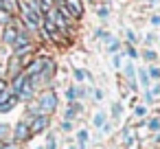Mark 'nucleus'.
<instances>
[{"instance_id": "nucleus-1", "label": "nucleus", "mask_w": 160, "mask_h": 149, "mask_svg": "<svg viewBox=\"0 0 160 149\" xmlns=\"http://www.w3.org/2000/svg\"><path fill=\"white\" fill-rule=\"evenodd\" d=\"M38 107H40V114H46L51 116L55 110H57V94L53 90H46L38 97Z\"/></svg>"}, {"instance_id": "nucleus-2", "label": "nucleus", "mask_w": 160, "mask_h": 149, "mask_svg": "<svg viewBox=\"0 0 160 149\" xmlns=\"http://www.w3.org/2000/svg\"><path fill=\"white\" fill-rule=\"evenodd\" d=\"M20 9H22V16H24V22H27V27H29V29H38V27L42 24L40 16H38V13H33L27 5H22Z\"/></svg>"}, {"instance_id": "nucleus-3", "label": "nucleus", "mask_w": 160, "mask_h": 149, "mask_svg": "<svg viewBox=\"0 0 160 149\" xmlns=\"http://www.w3.org/2000/svg\"><path fill=\"white\" fill-rule=\"evenodd\" d=\"M48 123H51V116L40 114V116L33 118V123L29 125V129H31V134H40V132H44V129L48 127Z\"/></svg>"}, {"instance_id": "nucleus-4", "label": "nucleus", "mask_w": 160, "mask_h": 149, "mask_svg": "<svg viewBox=\"0 0 160 149\" xmlns=\"http://www.w3.org/2000/svg\"><path fill=\"white\" fill-rule=\"evenodd\" d=\"M64 7L68 9V13L72 16V20L83 16V2H81V0H64Z\"/></svg>"}, {"instance_id": "nucleus-5", "label": "nucleus", "mask_w": 160, "mask_h": 149, "mask_svg": "<svg viewBox=\"0 0 160 149\" xmlns=\"http://www.w3.org/2000/svg\"><path fill=\"white\" fill-rule=\"evenodd\" d=\"M13 136H16V140H18V142H22V140H27V138L31 136V129H29V123H24V121H20V123L16 125V129H13Z\"/></svg>"}, {"instance_id": "nucleus-6", "label": "nucleus", "mask_w": 160, "mask_h": 149, "mask_svg": "<svg viewBox=\"0 0 160 149\" xmlns=\"http://www.w3.org/2000/svg\"><path fill=\"white\" fill-rule=\"evenodd\" d=\"M16 97H18V101H20V99H27V101H29V99L33 97V83L27 79V83L18 90V94H16Z\"/></svg>"}, {"instance_id": "nucleus-7", "label": "nucleus", "mask_w": 160, "mask_h": 149, "mask_svg": "<svg viewBox=\"0 0 160 149\" xmlns=\"http://www.w3.org/2000/svg\"><path fill=\"white\" fill-rule=\"evenodd\" d=\"M16 37H18V31L9 24V27L5 29V33H2V40H5L7 44H13V42H16Z\"/></svg>"}, {"instance_id": "nucleus-8", "label": "nucleus", "mask_w": 160, "mask_h": 149, "mask_svg": "<svg viewBox=\"0 0 160 149\" xmlns=\"http://www.w3.org/2000/svg\"><path fill=\"white\" fill-rule=\"evenodd\" d=\"M125 77L129 79L132 88H136V68H134L132 64H127V66H125Z\"/></svg>"}, {"instance_id": "nucleus-9", "label": "nucleus", "mask_w": 160, "mask_h": 149, "mask_svg": "<svg viewBox=\"0 0 160 149\" xmlns=\"http://www.w3.org/2000/svg\"><path fill=\"white\" fill-rule=\"evenodd\" d=\"M0 9H5V11L13 13V11L18 9V2H16V0H0Z\"/></svg>"}, {"instance_id": "nucleus-10", "label": "nucleus", "mask_w": 160, "mask_h": 149, "mask_svg": "<svg viewBox=\"0 0 160 149\" xmlns=\"http://www.w3.org/2000/svg\"><path fill=\"white\" fill-rule=\"evenodd\" d=\"M16 103H18V97L13 94V97H11L9 101H5V103H0V112H9V110H11V107H13Z\"/></svg>"}, {"instance_id": "nucleus-11", "label": "nucleus", "mask_w": 160, "mask_h": 149, "mask_svg": "<svg viewBox=\"0 0 160 149\" xmlns=\"http://www.w3.org/2000/svg\"><path fill=\"white\" fill-rule=\"evenodd\" d=\"M9 70H11V75H13V77H18V75L22 72V70H20V59H18V57H13V59H11Z\"/></svg>"}, {"instance_id": "nucleus-12", "label": "nucleus", "mask_w": 160, "mask_h": 149, "mask_svg": "<svg viewBox=\"0 0 160 149\" xmlns=\"http://www.w3.org/2000/svg\"><path fill=\"white\" fill-rule=\"evenodd\" d=\"M92 123H94V127H103V125H105V114H103V112H97Z\"/></svg>"}, {"instance_id": "nucleus-13", "label": "nucleus", "mask_w": 160, "mask_h": 149, "mask_svg": "<svg viewBox=\"0 0 160 149\" xmlns=\"http://www.w3.org/2000/svg\"><path fill=\"white\" fill-rule=\"evenodd\" d=\"M136 75L140 77V83L147 88V86H149V81H151V79H149V75H147V70H136Z\"/></svg>"}, {"instance_id": "nucleus-14", "label": "nucleus", "mask_w": 160, "mask_h": 149, "mask_svg": "<svg viewBox=\"0 0 160 149\" xmlns=\"http://www.w3.org/2000/svg\"><path fill=\"white\" fill-rule=\"evenodd\" d=\"M79 110H81V105H79V103H77V105H70V107L66 110V121H70V118H72Z\"/></svg>"}, {"instance_id": "nucleus-15", "label": "nucleus", "mask_w": 160, "mask_h": 149, "mask_svg": "<svg viewBox=\"0 0 160 149\" xmlns=\"http://www.w3.org/2000/svg\"><path fill=\"white\" fill-rule=\"evenodd\" d=\"M77 138H79V147H81V149H86V140H88V132H86V129H81V132L77 134Z\"/></svg>"}, {"instance_id": "nucleus-16", "label": "nucleus", "mask_w": 160, "mask_h": 149, "mask_svg": "<svg viewBox=\"0 0 160 149\" xmlns=\"http://www.w3.org/2000/svg\"><path fill=\"white\" fill-rule=\"evenodd\" d=\"M0 22L9 27V22H11V13H9V11H5V9H0Z\"/></svg>"}, {"instance_id": "nucleus-17", "label": "nucleus", "mask_w": 160, "mask_h": 149, "mask_svg": "<svg viewBox=\"0 0 160 149\" xmlns=\"http://www.w3.org/2000/svg\"><path fill=\"white\" fill-rule=\"evenodd\" d=\"M147 75H149V79H160V68L158 66H151L147 70Z\"/></svg>"}, {"instance_id": "nucleus-18", "label": "nucleus", "mask_w": 160, "mask_h": 149, "mask_svg": "<svg viewBox=\"0 0 160 149\" xmlns=\"http://www.w3.org/2000/svg\"><path fill=\"white\" fill-rule=\"evenodd\" d=\"M105 40H108V48H110V53H112V51H116V48L121 46V44H118V40H112V37H105Z\"/></svg>"}, {"instance_id": "nucleus-19", "label": "nucleus", "mask_w": 160, "mask_h": 149, "mask_svg": "<svg viewBox=\"0 0 160 149\" xmlns=\"http://www.w3.org/2000/svg\"><path fill=\"white\" fill-rule=\"evenodd\" d=\"M142 57H145V62H153V59H156V51H151V48H149V51H145V53H142Z\"/></svg>"}, {"instance_id": "nucleus-20", "label": "nucleus", "mask_w": 160, "mask_h": 149, "mask_svg": "<svg viewBox=\"0 0 160 149\" xmlns=\"http://www.w3.org/2000/svg\"><path fill=\"white\" fill-rule=\"evenodd\" d=\"M121 114H123V110H121V103H114V105H112V116H114V118H118Z\"/></svg>"}, {"instance_id": "nucleus-21", "label": "nucleus", "mask_w": 160, "mask_h": 149, "mask_svg": "<svg viewBox=\"0 0 160 149\" xmlns=\"http://www.w3.org/2000/svg\"><path fill=\"white\" fill-rule=\"evenodd\" d=\"M125 37H127V46H134V42H136V35H134L132 31H127V33H125Z\"/></svg>"}, {"instance_id": "nucleus-22", "label": "nucleus", "mask_w": 160, "mask_h": 149, "mask_svg": "<svg viewBox=\"0 0 160 149\" xmlns=\"http://www.w3.org/2000/svg\"><path fill=\"white\" fill-rule=\"evenodd\" d=\"M75 97H77V88H68V90H66V99H68V101H72Z\"/></svg>"}, {"instance_id": "nucleus-23", "label": "nucleus", "mask_w": 160, "mask_h": 149, "mask_svg": "<svg viewBox=\"0 0 160 149\" xmlns=\"http://www.w3.org/2000/svg\"><path fill=\"white\" fill-rule=\"evenodd\" d=\"M149 129H153V132L160 129V121H158V118H151V121H149Z\"/></svg>"}, {"instance_id": "nucleus-24", "label": "nucleus", "mask_w": 160, "mask_h": 149, "mask_svg": "<svg viewBox=\"0 0 160 149\" xmlns=\"http://www.w3.org/2000/svg\"><path fill=\"white\" fill-rule=\"evenodd\" d=\"M57 145H55V134H51L48 136V142H46V149H55Z\"/></svg>"}, {"instance_id": "nucleus-25", "label": "nucleus", "mask_w": 160, "mask_h": 149, "mask_svg": "<svg viewBox=\"0 0 160 149\" xmlns=\"http://www.w3.org/2000/svg\"><path fill=\"white\" fill-rule=\"evenodd\" d=\"M147 114V107L145 105H136V116H145Z\"/></svg>"}, {"instance_id": "nucleus-26", "label": "nucleus", "mask_w": 160, "mask_h": 149, "mask_svg": "<svg viewBox=\"0 0 160 149\" xmlns=\"http://www.w3.org/2000/svg\"><path fill=\"white\" fill-rule=\"evenodd\" d=\"M127 55H129V59L138 57V53H136V48H134V46H127Z\"/></svg>"}, {"instance_id": "nucleus-27", "label": "nucleus", "mask_w": 160, "mask_h": 149, "mask_svg": "<svg viewBox=\"0 0 160 149\" xmlns=\"http://www.w3.org/2000/svg\"><path fill=\"white\" fill-rule=\"evenodd\" d=\"M9 134V127L5 125V123H0V138H2V136H7Z\"/></svg>"}, {"instance_id": "nucleus-28", "label": "nucleus", "mask_w": 160, "mask_h": 149, "mask_svg": "<svg viewBox=\"0 0 160 149\" xmlns=\"http://www.w3.org/2000/svg\"><path fill=\"white\" fill-rule=\"evenodd\" d=\"M83 77H86V70H75V79L77 81H81Z\"/></svg>"}, {"instance_id": "nucleus-29", "label": "nucleus", "mask_w": 160, "mask_h": 149, "mask_svg": "<svg viewBox=\"0 0 160 149\" xmlns=\"http://www.w3.org/2000/svg\"><path fill=\"white\" fill-rule=\"evenodd\" d=\"M62 129H64V132H70V129H72V123H70V121H64V123H62Z\"/></svg>"}, {"instance_id": "nucleus-30", "label": "nucleus", "mask_w": 160, "mask_h": 149, "mask_svg": "<svg viewBox=\"0 0 160 149\" xmlns=\"http://www.w3.org/2000/svg\"><path fill=\"white\" fill-rule=\"evenodd\" d=\"M2 149H20L18 142H9V145H2Z\"/></svg>"}, {"instance_id": "nucleus-31", "label": "nucleus", "mask_w": 160, "mask_h": 149, "mask_svg": "<svg viewBox=\"0 0 160 149\" xmlns=\"http://www.w3.org/2000/svg\"><path fill=\"white\" fill-rule=\"evenodd\" d=\"M99 16H101V18H108V16H110V11H108L105 7H101V9H99Z\"/></svg>"}, {"instance_id": "nucleus-32", "label": "nucleus", "mask_w": 160, "mask_h": 149, "mask_svg": "<svg viewBox=\"0 0 160 149\" xmlns=\"http://www.w3.org/2000/svg\"><path fill=\"white\" fill-rule=\"evenodd\" d=\"M151 24H153V27H160V16H153V18H151Z\"/></svg>"}, {"instance_id": "nucleus-33", "label": "nucleus", "mask_w": 160, "mask_h": 149, "mask_svg": "<svg viewBox=\"0 0 160 149\" xmlns=\"http://www.w3.org/2000/svg\"><path fill=\"white\" fill-rule=\"evenodd\" d=\"M5 90H7V81H5V79H0V94H2Z\"/></svg>"}, {"instance_id": "nucleus-34", "label": "nucleus", "mask_w": 160, "mask_h": 149, "mask_svg": "<svg viewBox=\"0 0 160 149\" xmlns=\"http://www.w3.org/2000/svg\"><path fill=\"white\" fill-rule=\"evenodd\" d=\"M94 99L101 101V99H103V92H101V90H94Z\"/></svg>"}, {"instance_id": "nucleus-35", "label": "nucleus", "mask_w": 160, "mask_h": 149, "mask_svg": "<svg viewBox=\"0 0 160 149\" xmlns=\"http://www.w3.org/2000/svg\"><path fill=\"white\" fill-rule=\"evenodd\" d=\"M153 94H160V83H158V86H156V88L151 90V97H153Z\"/></svg>"}, {"instance_id": "nucleus-36", "label": "nucleus", "mask_w": 160, "mask_h": 149, "mask_svg": "<svg viewBox=\"0 0 160 149\" xmlns=\"http://www.w3.org/2000/svg\"><path fill=\"white\" fill-rule=\"evenodd\" d=\"M147 2H149V5H158V2H160V0H147Z\"/></svg>"}, {"instance_id": "nucleus-37", "label": "nucleus", "mask_w": 160, "mask_h": 149, "mask_svg": "<svg viewBox=\"0 0 160 149\" xmlns=\"http://www.w3.org/2000/svg\"><path fill=\"white\" fill-rule=\"evenodd\" d=\"M68 149H75V147H68Z\"/></svg>"}, {"instance_id": "nucleus-38", "label": "nucleus", "mask_w": 160, "mask_h": 149, "mask_svg": "<svg viewBox=\"0 0 160 149\" xmlns=\"http://www.w3.org/2000/svg\"><path fill=\"white\" fill-rule=\"evenodd\" d=\"M88 2H90V0H88Z\"/></svg>"}]
</instances>
